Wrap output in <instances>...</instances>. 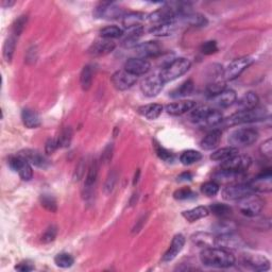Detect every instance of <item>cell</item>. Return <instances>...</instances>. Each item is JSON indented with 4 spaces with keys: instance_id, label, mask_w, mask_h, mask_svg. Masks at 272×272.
I'll list each match as a JSON object with an SVG mask.
<instances>
[{
    "instance_id": "1",
    "label": "cell",
    "mask_w": 272,
    "mask_h": 272,
    "mask_svg": "<svg viewBox=\"0 0 272 272\" xmlns=\"http://www.w3.org/2000/svg\"><path fill=\"white\" fill-rule=\"evenodd\" d=\"M200 261L207 267L228 268L235 264V257L227 250L212 247V248H204L201 251Z\"/></svg>"
},
{
    "instance_id": "2",
    "label": "cell",
    "mask_w": 272,
    "mask_h": 272,
    "mask_svg": "<svg viewBox=\"0 0 272 272\" xmlns=\"http://www.w3.org/2000/svg\"><path fill=\"white\" fill-rule=\"evenodd\" d=\"M268 116V111L264 107H255L250 110H240L227 119V126H237L243 123L262 121Z\"/></svg>"
},
{
    "instance_id": "3",
    "label": "cell",
    "mask_w": 272,
    "mask_h": 272,
    "mask_svg": "<svg viewBox=\"0 0 272 272\" xmlns=\"http://www.w3.org/2000/svg\"><path fill=\"white\" fill-rule=\"evenodd\" d=\"M190 66L191 63L188 59L178 58L167 64L163 68V70L159 72V76L164 83L174 81V80L185 75L189 70Z\"/></svg>"
},
{
    "instance_id": "4",
    "label": "cell",
    "mask_w": 272,
    "mask_h": 272,
    "mask_svg": "<svg viewBox=\"0 0 272 272\" xmlns=\"http://www.w3.org/2000/svg\"><path fill=\"white\" fill-rule=\"evenodd\" d=\"M258 138V132L252 128H242L233 131L228 136V143L232 147H247L255 143Z\"/></svg>"
},
{
    "instance_id": "5",
    "label": "cell",
    "mask_w": 272,
    "mask_h": 272,
    "mask_svg": "<svg viewBox=\"0 0 272 272\" xmlns=\"http://www.w3.org/2000/svg\"><path fill=\"white\" fill-rule=\"evenodd\" d=\"M254 194V190L246 183H235L227 186L222 189V198L227 201H239L244 198Z\"/></svg>"
},
{
    "instance_id": "6",
    "label": "cell",
    "mask_w": 272,
    "mask_h": 272,
    "mask_svg": "<svg viewBox=\"0 0 272 272\" xmlns=\"http://www.w3.org/2000/svg\"><path fill=\"white\" fill-rule=\"evenodd\" d=\"M264 206V201L262 198L255 195H250L248 197L244 198V199L239 200V211L246 217L249 218H254L256 216L259 215L262 212Z\"/></svg>"
},
{
    "instance_id": "7",
    "label": "cell",
    "mask_w": 272,
    "mask_h": 272,
    "mask_svg": "<svg viewBox=\"0 0 272 272\" xmlns=\"http://www.w3.org/2000/svg\"><path fill=\"white\" fill-rule=\"evenodd\" d=\"M125 11L119 5H117L114 2L103 1L98 3L97 7L94 10V16L96 18H101V20H118L125 16Z\"/></svg>"
},
{
    "instance_id": "8",
    "label": "cell",
    "mask_w": 272,
    "mask_h": 272,
    "mask_svg": "<svg viewBox=\"0 0 272 272\" xmlns=\"http://www.w3.org/2000/svg\"><path fill=\"white\" fill-rule=\"evenodd\" d=\"M253 63V60L251 58H239L232 61L230 64L227 66L224 71V79L226 81H233L237 79L242 73Z\"/></svg>"
},
{
    "instance_id": "9",
    "label": "cell",
    "mask_w": 272,
    "mask_h": 272,
    "mask_svg": "<svg viewBox=\"0 0 272 272\" xmlns=\"http://www.w3.org/2000/svg\"><path fill=\"white\" fill-rule=\"evenodd\" d=\"M245 246V242L242 237L235 234V232L217 235L215 239V247L227 251L238 250Z\"/></svg>"
},
{
    "instance_id": "10",
    "label": "cell",
    "mask_w": 272,
    "mask_h": 272,
    "mask_svg": "<svg viewBox=\"0 0 272 272\" xmlns=\"http://www.w3.org/2000/svg\"><path fill=\"white\" fill-rule=\"evenodd\" d=\"M251 164H252V159L249 157L236 154V156H234L228 159L225 160V162H222L221 169L245 174V172L249 169Z\"/></svg>"
},
{
    "instance_id": "11",
    "label": "cell",
    "mask_w": 272,
    "mask_h": 272,
    "mask_svg": "<svg viewBox=\"0 0 272 272\" xmlns=\"http://www.w3.org/2000/svg\"><path fill=\"white\" fill-rule=\"evenodd\" d=\"M9 165L14 171L18 172V175L23 181H30L33 178V170L31 164L28 160L18 154L17 157H12L9 159Z\"/></svg>"
},
{
    "instance_id": "12",
    "label": "cell",
    "mask_w": 272,
    "mask_h": 272,
    "mask_svg": "<svg viewBox=\"0 0 272 272\" xmlns=\"http://www.w3.org/2000/svg\"><path fill=\"white\" fill-rule=\"evenodd\" d=\"M164 84L165 83L163 82L162 78H160L159 73V75L156 73V75H151L143 80V82L140 84V91H143L145 96L152 98L158 96L162 91Z\"/></svg>"
},
{
    "instance_id": "13",
    "label": "cell",
    "mask_w": 272,
    "mask_h": 272,
    "mask_svg": "<svg viewBox=\"0 0 272 272\" xmlns=\"http://www.w3.org/2000/svg\"><path fill=\"white\" fill-rule=\"evenodd\" d=\"M114 88L118 91H127L137 82V77L128 72L126 69L116 71L111 78Z\"/></svg>"
},
{
    "instance_id": "14",
    "label": "cell",
    "mask_w": 272,
    "mask_h": 272,
    "mask_svg": "<svg viewBox=\"0 0 272 272\" xmlns=\"http://www.w3.org/2000/svg\"><path fill=\"white\" fill-rule=\"evenodd\" d=\"M243 263L246 266L254 271H267L270 269V261L261 254H247L243 255Z\"/></svg>"
},
{
    "instance_id": "15",
    "label": "cell",
    "mask_w": 272,
    "mask_h": 272,
    "mask_svg": "<svg viewBox=\"0 0 272 272\" xmlns=\"http://www.w3.org/2000/svg\"><path fill=\"white\" fill-rule=\"evenodd\" d=\"M135 54L138 58L147 60L149 58H157L158 55L162 54V47L159 44V42L149 41L145 42L143 44H139L134 48Z\"/></svg>"
},
{
    "instance_id": "16",
    "label": "cell",
    "mask_w": 272,
    "mask_h": 272,
    "mask_svg": "<svg viewBox=\"0 0 272 272\" xmlns=\"http://www.w3.org/2000/svg\"><path fill=\"white\" fill-rule=\"evenodd\" d=\"M252 189L258 193H269L272 189V174L271 169L268 168L265 171L261 172L256 178L249 183Z\"/></svg>"
},
{
    "instance_id": "17",
    "label": "cell",
    "mask_w": 272,
    "mask_h": 272,
    "mask_svg": "<svg viewBox=\"0 0 272 272\" xmlns=\"http://www.w3.org/2000/svg\"><path fill=\"white\" fill-rule=\"evenodd\" d=\"M125 69L136 77L143 76L146 75L147 72H149V70L151 69V64L150 62L147 60L140 58H133L126 62Z\"/></svg>"
},
{
    "instance_id": "18",
    "label": "cell",
    "mask_w": 272,
    "mask_h": 272,
    "mask_svg": "<svg viewBox=\"0 0 272 272\" xmlns=\"http://www.w3.org/2000/svg\"><path fill=\"white\" fill-rule=\"evenodd\" d=\"M116 47V44L112 40L101 39L92 43V45L89 49V53L92 57H103L112 52Z\"/></svg>"
},
{
    "instance_id": "19",
    "label": "cell",
    "mask_w": 272,
    "mask_h": 272,
    "mask_svg": "<svg viewBox=\"0 0 272 272\" xmlns=\"http://www.w3.org/2000/svg\"><path fill=\"white\" fill-rule=\"evenodd\" d=\"M144 34V27L141 26H135L132 28H129L126 30V32L123 31L122 35V46L125 48H135L137 46V42Z\"/></svg>"
},
{
    "instance_id": "20",
    "label": "cell",
    "mask_w": 272,
    "mask_h": 272,
    "mask_svg": "<svg viewBox=\"0 0 272 272\" xmlns=\"http://www.w3.org/2000/svg\"><path fill=\"white\" fill-rule=\"evenodd\" d=\"M20 156H22L23 158L26 159L31 165H33L35 167H39V168L46 169L49 167L48 159L44 156V154H42L38 150L24 149V150L20 152Z\"/></svg>"
},
{
    "instance_id": "21",
    "label": "cell",
    "mask_w": 272,
    "mask_h": 272,
    "mask_svg": "<svg viewBox=\"0 0 272 272\" xmlns=\"http://www.w3.org/2000/svg\"><path fill=\"white\" fill-rule=\"evenodd\" d=\"M245 177V174H240V172H234L226 169H220L216 172L213 176V179L216 183L218 184H227L231 185L235 183H242V180Z\"/></svg>"
},
{
    "instance_id": "22",
    "label": "cell",
    "mask_w": 272,
    "mask_h": 272,
    "mask_svg": "<svg viewBox=\"0 0 272 272\" xmlns=\"http://www.w3.org/2000/svg\"><path fill=\"white\" fill-rule=\"evenodd\" d=\"M184 245H185V237L183 236V235L182 234L176 235V236L172 238V242L170 244L169 249L166 251L162 261L164 263H169L171 261H174V259L179 254H180L181 251L183 250Z\"/></svg>"
},
{
    "instance_id": "23",
    "label": "cell",
    "mask_w": 272,
    "mask_h": 272,
    "mask_svg": "<svg viewBox=\"0 0 272 272\" xmlns=\"http://www.w3.org/2000/svg\"><path fill=\"white\" fill-rule=\"evenodd\" d=\"M196 108V102L193 100H182L179 102H174L167 104L165 110L166 112L171 116H181L185 113H188L189 111Z\"/></svg>"
},
{
    "instance_id": "24",
    "label": "cell",
    "mask_w": 272,
    "mask_h": 272,
    "mask_svg": "<svg viewBox=\"0 0 272 272\" xmlns=\"http://www.w3.org/2000/svg\"><path fill=\"white\" fill-rule=\"evenodd\" d=\"M237 95L235 91L233 90H225L224 91H221L220 94L217 96H215L212 98V101L216 107L219 109H227L230 108L231 106L236 102Z\"/></svg>"
},
{
    "instance_id": "25",
    "label": "cell",
    "mask_w": 272,
    "mask_h": 272,
    "mask_svg": "<svg viewBox=\"0 0 272 272\" xmlns=\"http://www.w3.org/2000/svg\"><path fill=\"white\" fill-rule=\"evenodd\" d=\"M178 23V22H169L153 24L149 29V32L154 36H169L177 30Z\"/></svg>"
},
{
    "instance_id": "26",
    "label": "cell",
    "mask_w": 272,
    "mask_h": 272,
    "mask_svg": "<svg viewBox=\"0 0 272 272\" xmlns=\"http://www.w3.org/2000/svg\"><path fill=\"white\" fill-rule=\"evenodd\" d=\"M221 137H222V132L220 130L218 129L213 130V131L209 132L205 137L201 140L200 146L204 150H213L215 148L218 147Z\"/></svg>"
},
{
    "instance_id": "27",
    "label": "cell",
    "mask_w": 272,
    "mask_h": 272,
    "mask_svg": "<svg viewBox=\"0 0 272 272\" xmlns=\"http://www.w3.org/2000/svg\"><path fill=\"white\" fill-rule=\"evenodd\" d=\"M22 120L24 127L28 129H35L41 126V117L34 110L26 108L22 112Z\"/></svg>"
},
{
    "instance_id": "28",
    "label": "cell",
    "mask_w": 272,
    "mask_h": 272,
    "mask_svg": "<svg viewBox=\"0 0 272 272\" xmlns=\"http://www.w3.org/2000/svg\"><path fill=\"white\" fill-rule=\"evenodd\" d=\"M162 112H163V107L159 103L147 104V106H143L138 109V113L149 120H154L159 118Z\"/></svg>"
},
{
    "instance_id": "29",
    "label": "cell",
    "mask_w": 272,
    "mask_h": 272,
    "mask_svg": "<svg viewBox=\"0 0 272 272\" xmlns=\"http://www.w3.org/2000/svg\"><path fill=\"white\" fill-rule=\"evenodd\" d=\"M215 239L216 236H214V235L204 232L196 233L191 236L193 243L197 246L202 247V248H212V247H215Z\"/></svg>"
},
{
    "instance_id": "30",
    "label": "cell",
    "mask_w": 272,
    "mask_h": 272,
    "mask_svg": "<svg viewBox=\"0 0 272 272\" xmlns=\"http://www.w3.org/2000/svg\"><path fill=\"white\" fill-rule=\"evenodd\" d=\"M209 215V209L205 206H197L191 208L189 211H185L182 213L183 217L189 222H195L202 218H205Z\"/></svg>"
},
{
    "instance_id": "31",
    "label": "cell",
    "mask_w": 272,
    "mask_h": 272,
    "mask_svg": "<svg viewBox=\"0 0 272 272\" xmlns=\"http://www.w3.org/2000/svg\"><path fill=\"white\" fill-rule=\"evenodd\" d=\"M180 21H183L184 23L189 24V26L197 27V28L205 27L208 23L205 16L199 13H194V12H189V13L185 14L184 16L181 17Z\"/></svg>"
},
{
    "instance_id": "32",
    "label": "cell",
    "mask_w": 272,
    "mask_h": 272,
    "mask_svg": "<svg viewBox=\"0 0 272 272\" xmlns=\"http://www.w3.org/2000/svg\"><path fill=\"white\" fill-rule=\"evenodd\" d=\"M222 120H224V116H222V113L220 112V111H218L217 109L211 108V110H209V112L207 113L206 117L202 121L200 127L201 128H213V127L218 126L219 123L222 122Z\"/></svg>"
},
{
    "instance_id": "33",
    "label": "cell",
    "mask_w": 272,
    "mask_h": 272,
    "mask_svg": "<svg viewBox=\"0 0 272 272\" xmlns=\"http://www.w3.org/2000/svg\"><path fill=\"white\" fill-rule=\"evenodd\" d=\"M238 154V149L235 147H225L221 148V149L216 150L215 152L212 153L211 159L215 160V162H225V160L228 159L230 158L236 156Z\"/></svg>"
},
{
    "instance_id": "34",
    "label": "cell",
    "mask_w": 272,
    "mask_h": 272,
    "mask_svg": "<svg viewBox=\"0 0 272 272\" xmlns=\"http://www.w3.org/2000/svg\"><path fill=\"white\" fill-rule=\"evenodd\" d=\"M259 98L254 91H248L240 98L238 101V107L240 110H250L258 106Z\"/></svg>"
},
{
    "instance_id": "35",
    "label": "cell",
    "mask_w": 272,
    "mask_h": 272,
    "mask_svg": "<svg viewBox=\"0 0 272 272\" xmlns=\"http://www.w3.org/2000/svg\"><path fill=\"white\" fill-rule=\"evenodd\" d=\"M145 20V14L139 12H130L122 17V23L126 29L132 28L135 26H140L141 22Z\"/></svg>"
},
{
    "instance_id": "36",
    "label": "cell",
    "mask_w": 272,
    "mask_h": 272,
    "mask_svg": "<svg viewBox=\"0 0 272 272\" xmlns=\"http://www.w3.org/2000/svg\"><path fill=\"white\" fill-rule=\"evenodd\" d=\"M194 88H195L194 81L191 79H188L185 82H183L180 86H179V88L172 91L170 92V96L172 98H182V97L189 96L191 92H193Z\"/></svg>"
},
{
    "instance_id": "37",
    "label": "cell",
    "mask_w": 272,
    "mask_h": 272,
    "mask_svg": "<svg viewBox=\"0 0 272 272\" xmlns=\"http://www.w3.org/2000/svg\"><path fill=\"white\" fill-rule=\"evenodd\" d=\"M92 77H94L92 67L91 65L84 66L81 75H80V83H81V88L83 91H89L91 88Z\"/></svg>"
},
{
    "instance_id": "38",
    "label": "cell",
    "mask_w": 272,
    "mask_h": 272,
    "mask_svg": "<svg viewBox=\"0 0 272 272\" xmlns=\"http://www.w3.org/2000/svg\"><path fill=\"white\" fill-rule=\"evenodd\" d=\"M209 211L213 213L215 216H217L219 218L226 219L230 217L232 214V208L227 205V204L224 203H214L209 206Z\"/></svg>"
},
{
    "instance_id": "39",
    "label": "cell",
    "mask_w": 272,
    "mask_h": 272,
    "mask_svg": "<svg viewBox=\"0 0 272 272\" xmlns=\"http://www.w3.org/2000/svg\"><path fill=\"white\" fill-rule=\"evenodd\" d=\"M225 90H226V80L224 78L215 79L213 82L208 83L206 86V92L211 98L217 96Z\"/></svg>"
},
{
    "instance_id": "40",
    "label": "cell",
    "mask_w": 272,
    "mask_h": 272,
    "mask_svg": "<svg viewBox=\"0 0 272 272\" xmlns=\"http://www.w3.org/2000/svg\"><path fill=\"white\" fill-rule=\"evenodd\" d=\"M15 47H16V36L11 35L10 38L7 39L3 45V58L7 63H11L12 59H13Z\"/></svg>"
},
{
    "instance_id": "41",
    "label": "cell",
    "mask_w": 272,
    "mask_h": 272,
    "mask_svg": "<svg viewBox=\"0 0 272 272\" xmlns=\"http://www.w3.org/2000/svg\"><path fill=\"white\" fill-rule=\"evenodd\" d=\"M202 159V154L196 150H186L182 152L180 156V162L183 165H191L195 164Z\"/></svg>"
},
{
    "instance_id": "42",
    "label": "cell",
    "mask_w": 272,
    "mask_h": 272,
    "mask_svg": "<svg viewBox=\"0 0 272 272\" xmlns=\"http://www.w3.org/2000/svg\"><path fill=\"white\" fill-rule=\"evenodd\" d=\"M122 35H123V30L117 26H108L100 30V36L102 39L113 40V39L122 38Z\"/></svg>"
},
{
    "instance_id": "43",
    "label": "cell",
    "mask_w": 272,
    "mask_h": 272,
    "mask_svg": "<svg viewBox=\"0 0 272 272\" xmlns=\"http://www.w3.org/2000/svg\"><path fill=\"white\" fill-rule=\"evenodd\" d=\"M98 163L97 160H92L91 163L90 167H89V170H88V175H86L85 178V188H91L92 185L95 184L96 180H97V177H98Z\"/></svg>"
},
{
    "instance_id": "44",
    "label": "cell",
    "mask_w": 272,
    "mask_h": 272,
    "mask_svg": "<svg viewBox=\"0 0 272 272\" xmlns=\"http://www.w3.org/2000/svg\"><path fill=\"white\" fill-rule=\"evenodd\" d=\"M54 263L60 268H69L75 263V258L70 255L69 253H59V254L54 257Z\"/></svg>"
},
{
    "instance_id": "45",
    "label": "cell",
    "mask_w": 272,
    "mask_h": 272,
    "mask_svg": "<svg viewBox=\"0 0 272 272\" xmlns=\"http://www.w3.org/2000/svg\"><path fill=\"white\" fill-rule=\"evenodd\" d=\"M40 201H41L42 206L44 207L45 209H47V211L51 212V213H55L58 211L57 200H55V198L53 196L44 194V195L41 196Z\"/></svg>"
},
{
    "instance_id": "46",
    "label": "cell",
    "mask_w": 272,
    "mask_h": 272,
    "mask_svg": "<svg viewBox=\"0 0 272 272\" xmlns=\"http://www.w3.org/2000/svg\"><path fill=\"white\" fill-rule=\"evenodd\" d=\"M154 150H156V153H157V156L162 159L164 160V162H172V160L175 159V154L172 153L171 151L169 150H167L166 148H164L162 145L159 144L158 141L154 140Z\"/></svg>"
},
{
    "instance_id": "47",
    "label": "cell",
    "mask_w": 272,
    "mask_h": 272,
    "mask_svg": "<svg viewBox=\"0 0 272 272\" xmlns=\"http://www.w3.org/2000/svg\"><path fill=\"white\" fill-rule=\"evenodd\" d=\"M71 139H72V129L70 127H65L63 130H62L58 137L60 148H66L69 146L71 143Z\"/></svg>"
},
{
    "instance_id": "48",
    "label": "cell",
    "mask_w": 272,
    "mask_h": 272,
    "mask_svg": "<svg viewBox=\"0 0 272 272\" xmlns=\"http://www.w3.org/2000/svg\"><path fill=\"white\" fill-rule=\"evenodd\" d=\"M214 230L218 235L227 234V233H232L235 231V226L231 221L222 220V221L217 222V224L214 226Z\"/></svg>"
},
{
    "instance_id": "49",
    "label": "cell",
    "mask_w": 272,
    "mask_h": 272,
    "mask_svg": "<svg viewBox=\"0 0 272 272\" xmlns=\"http://www.w3.org/2000/svg\"><path fill=\"white\" fill-rule=\"evenodd\" d=\"M219 184L216 183L215 181H209L205 182L201 186V191L202 194H204L207 197H214L219 193Z\"/></svg>"
},
{
    "instance_id": "50",
    "label": "cell",
    "mask_w": 272,
    "mask_h": 272,
    "mask_svg": "<svg viewBox=\"0 0 272 272\" xmlns=\"http://www.w3.org/2000/svg\"><path fill=\"white\" fill-rule=\"evenodd\" d=\"M175 199L177 200H189V199H195L197 198V194L194 193L189 187H183L180 189H177L174 193Z\"/></svg>"
},
{
    "instance_id": "51",
    "label": "cell",
    "mask_w": 272,
    "mask_h": 272,
    "mask_svg": "<svg viewBox=\"0 0 272 272\" xmlns=\"http://www.w3.org/2000/svg\"><path fill=\"white\" fill-rule=\"evenodd\" d=\"M27 21H28V17L24 15L17 18V20L14 22V23L12 24V32H13V35L20 36L23 33V31L24 30V27H26L27 24Z\"/></svg>"
},
{
    "instance_id": "52",
    "label": "cell",
    "mask_w": 272,
    "mask_h": 272,
    "mask_svg": "<svg viewBox=\"0 0 272 272\" xmlns=\"http://www.w3.org/2000/svg\"><path fill=\"white\" fill-rule=\"evenodd\" d=\"M57 235H58V227L55 226H50L45 231V233L42 235L41 242L43 244H50L54 242V239L57 238Z\"/></svg>"
},
{
    "instance_id": "53",
    "label": "cell",
    "mask_w": 272,
    "mask_h": 272,
    "mask_svg": "<svg viewBox=\"0 0 272 272\" xmlns=\"http://www.w3.org/2000/svg\"><path fill=\"white\" fill-rule=\"evenodd\" d=\"M200 50L203 54L205 55H211L214 54L218 51V46H217V43L215 41H208L205 42L204 44L201 46Z\"/></svg>"
},
{
    "instance_id": "54",
    "label": "cell",
    "mask_w": 272,
    "mask_h": 272,
    "mask_svg": "<svg viewBox=\"0 0 272 272\" xmlns=\"http://www.w3.org/2000/svg\"><path fill=\"white\" fill-rule=\"evenodd\" d=\"M117 181V174L116 171H112L110 172V175L108 177V180L106 182V185H104V191H106V194H111L113 191L114 187H115V184Z\"/></svg>"
},
{
    "instance_id": "55",
    "label": "cell",
    "mask_w": 272,
    "mask_h": 272,
    "mask_svg": "<svg viewBox=\"0 0 272 272\" xmlns=\"http://www.w3.org/2000/svg\"><path fill=\"white\" fill-rule=\"evenodd\" d=\"M259 150H261V153L264 157H266L267 159H271V157H272V139L269 138L266 141H264L261 148H259Z\"/></svg>"
},
{
    "instance_id": "56",
    "label": "cell",
    "mask_w": 272,
    "mask_h": 272,
    "mask_svg": "<svg viewBox=\"0 0 272 272\" xmlns=\"http://www.w3.org/2000/svg\"><path fill=\"white\" fill-rule=\"evenodd\" d=\"M59 141L58 138H49L45 145V152L46 154H52L55 150L59 149Z\"/></svg>"
},
{
    "instance_id": "57",
    "label": "cell",
    "mask_w": 272,
    "mask_h": 272,
    "mask_svg": "<svg viewBox=\"0 0 272 272\" xmlns=\"http://www.w3.org/2000/svg\"><path fill=\"white\" fill-rule=\"evenodd\" d=\"M34 264L30 261H23L15 266V269L22 272H29L34 270Z\"/></svg>"
},
{
    "instance_id": "58",
    "label": "cell",
    "mask_w": 272,
    "mask_h": 272,
    "mask_svg": "<svg viewBox=\"0 0 272 272\" xmlns=\"http://www.w3.org/2000/svg\"><path fill=\"white\" fill-rule=\"evenodd\" d=\"M112 156H113V145L110 144L102 153V160L104 163H109L110 160L112 159Z\"/></svg>"
},
{
    "instance_id": "59",
    "label": "cell",
    "mask_w": 272,
    "mask_h": 272,
    "mask_svg": "<svg viewBox=\"0 0 272 272\" xmlns=\"http://www.w3.org/2000/svg\"><path fill=\"white\" fill-rule=\"evenodd\" d=\"M193 174L189 171H185L183 174H181L180 176L178 177V181L180 182H185V181H191V179H193Z\"/></svg>"
},
{
    "instance_id": "60",
    "label": "cell",
    "mask_w": 272,
    "mask_h": 272,
    "mask_svg": "<svg viewBox=\"0 0 272 272\" xmlns=\"http://www.w3.org/2000/svg\"><path fill=\"white\" fill-rule=\"evenodd\" d=\"M14 4V1H10V2H5L2 1V7H11V5Z\"/></svg>"
}]
</instances>
